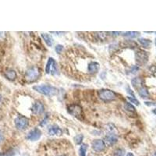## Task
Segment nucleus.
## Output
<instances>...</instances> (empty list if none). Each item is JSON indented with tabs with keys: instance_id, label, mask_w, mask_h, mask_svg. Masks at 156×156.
Instances as JSON below:
<instances>
[{
	"instance_id": "6ab92c4d",
	"label": "nucleus",
	"mask_w": 156,
	"mask_h": 156,
	"mask_svg": "<svg viewBox=\"0 0 156 156\" xmlns=\"http://www.w3.org/2000/svg\"><path fill=\"white\" fill-rule=\"evenodd\" d=\"M124 109H126V111L131 112H134L136 111L135 107L130 102H126L124 104Z\"/></svg>"
},
{
	"instance_id": "1a4fd4ad",
	"label": "nucleus",
	"mask_w": 156,
	"mask_h": 156,
	"mask_svg": "<svg viewBox=\"0 0 156 156\" xmlns=\"http://www.w3.org/2000/svg\"><path fill=\"white\" fill-rule=\"evenodd\" d=\"M32 112L34 115H41L45 111V107L41 102L36 101L32 105Z\"/></svg>"
},
{
	"instance_id": "cd10ccee",
	"label": "nucleus",
	"mask_w": 156,
	"mask_h": 156,
	"mask_svg": "<svg viewBox=\"0 0 156 156\" xmlns=\"http://www.w3.org/2000/svg\"><path fill=\"white\" fill-rule=\"evenodd\" d=\"M48 118H49V116H46V118L45 117V119H44V120H42V122L41 123V126H44V125H45V124H46L47 123V121H48Z\"/></svg>"
},
{
	"instance_id": "a211bd4d",
	"label": "nucleus",
	"mask_w": 156,
	"mask_h": 156,
	"mask_svg": "<svg viewBox=\"0 0 156 156\" xmlns=\"http://www.w3.org/2000/svg\"><path fill=\"white\" fill-rule=\"evenodd\" d=\"M88 149V145L86 144H83L80 147L79 149V155L80 156H86V152Z\"/></svg>"
},
{
	"instance_id": "2f4dec72",
	"label": "nucleus",
	"mask_w": 156,
	"mask_h": 156,
	"mask_svg": "<svg viewBox=\"0 0 156 156\" xmlns=\"http://www.w3.org/2000/svg\"><path fill=\"white\" fill-rule=\"evenodd\" d=\"M152 112H153V113L155 114V115H156V109H153V111H152Z\"/></svg>"
},
{
	"instance_id": "f8f14e48",
	"label": "nucleus",
	"mask_w": 156,
	"mask_h": 156,
	"mask_svg": "<svg viewBox=\"0 0 156 156\" xmlns=\"http://www.w3.org/2000/svg\"><path fill=\"white\" fill-rule=\"evenodd\" d=\"M5 76H6V77H7L9 81H14V80L17 78V73H16V71L14 70L9 69V70H7L6 71Z\"/></svg>"
},
{
	"instance_id": "7ed1b4c3",
	"label": "nucleus",
	"mask_w": 156,
	"mask_h": 156,
	"mask_svg": "<svg viewBox=\"0 0 156 156\" xmlns=\"http://www.w3.org/2000/svg\"><path fill=\"white\" fill-rule=\"evenodd\" d=\"M98 95L104 102H111L115 99V94L109 89H102L98 91Z\"/></svg>"
},
{
	"instance_id": "c9c22d12",
	"label": "nucleus",
	"mask_w": 156,
	"mask_h": 156,
	"mask_svg": "<svg viewBox=\"0 0 156 156\" xmlns=\"http://www.w3.org/2000/svg\"><path fill=\"white\" fill-rule=\"evenodd\" d=\"M155 45H156V38H155Z\"/></svg>"
},
{
	"instance_id": "c756f323",
	"label": "nucleus",
	"mask_w": 156,
	"mask_h": 156,
	"mask_svg": "<svg viewBox=\"0 0 156 156\" xmlns=\"http://www.w3.org/2000/svg\"><path fill=\"white\" fill-rule=\"evenodd\" d=\"M3 140H4V136H3V134H2V133L0 131V143L2 142Z\"/></svg>"
},
{
	"instance_id": "dca6fc26",
	"label": "nucleus",
	"mask_w": 156,
	"mask_h": 156,
	"mask_svg": "<svg viewBox=\"0 0 156 156\" xmlns=\"http://www.w3.org/2000/svg\"><path fill=\"white\" fill-rule=\"evenodd\" d=\"M54 62H55V60H54L53 58H49V60H48L47 64L45 66V73H47V74L50 73V72H51V67Z\"/></svg>"
},
{
	"instance_id": "4be33fe9",
	"label": "nucleus",
	"mask_w": 156,
	"mask_h": 156,
	"mask_svg": "<svg viewBox=\"0 0 156 156\" xmlns=\"http://www.w3.org/2000/svg\"><path fill=\"white\" fill-rule=\"evenodd\" d=\"M132 84L134 88H137L138 86H139L140 88H141V81L139 79V78H137H137H134V79L132 80Z\"/></svg>"
},
{
	"instance_id": "0eeeda50",
	"label": "nucleus",
	"mask_w": 156,
	"mask_h": 156,
	"mask_svg": "<svg viewBox=\"0 0 156 156\" xmlns=\"http://www.w3.org/2000/svg\"><path fill=\"white\" fill-rule=\"evenodd\" d=\"M41 137V131L38 128H34L28 132L26 136V139L30 141H36Z\"/></svg>"
},
{
	"instance_id": "f257e3e1",
	"label": "nucleus",
	"mask_w": 156,
	"mask_h": 156,
	"mask_svg": "<svg viewBox=\"0 0 156 156\" xmlns=\"http://www.w3.org/2000/svg\"><path fill=\"white\" fill-rule=\"evenodd\" d=\"M33 89L40 94L45 95V96H54L58 93L57 88L53 86L48 85V84L35 85L33 87Z\"/></svg>"
},
{
	"instance_id": "72a5a7b5",
	"label": "nucleus",
	"mask_w": 156,
	"mask_h": 156,
	"mask_svg": "<svg viewBox=\"0 0 156 156\" xmlns=\"http://www.w3.org/2000/svg\"><path fill=\"white\" fill-rule=\"evenodd\" d=\"M152 156H156V153H154V154L152 155Z\"/></svg>"
},
{
	"instance_id": "20e7f679",
	"label": "nucleus",
	"mask_w": 156,
	"mask_h": 156,
	"mask_svg": "<svg viewBox=\"0 0 156 156\" xmlns=\"http://www.w3.org/2000/svg\"><path fill=\"white\" fill-rule=\"evenodd\" d=\"M16 128L20 131H24L29 125V120L24 115H18L14 120Z\"/></svg>"
},
{
	"instance_id": "9b49d317",
	"label": "nucleus",
	"mask_w": 156,
	"mask_h": 156,
	"mask_svg": "<svg viewBox=\"0 0 156 156\" xmlns=\"http://www.w3.org/2000/svg\"><path fill=\"white\" fill-rule=\"evenodd\" d=\"M118 141V137L117 136L114 134H107L106 137H105V141L106 143L109 144V145H114Z\"/></svg>"
},
{
	"instance_id": "bb28decb",
	"label": "nucleus",
	"mask_w": 156,
	"mask_h": 156,
	"mask_svg": "<svg viewBox=\"0 0 156 156\" xmlns=\"http://www.w3.org/2000/svg\"><path fill=\"white\" fill-rule=\"evenodd\" d=\"M63 50V46L62 45H58L56 47V52L57 53H61Z\"/></svg>"
},
{
	"instance_id": "6e6552de",
	"label": "nucleus",
	"mask_w": 156,
	"mask_h": 156,
	"mask_svg": "<svg viewBox=\"0 0 156 156\" xmlns=\"http://www.w3.org/2000/svg\"><path fill=\"white\" fill-rule=\"evenodd\" d=\"M91 145H92V148L94 149V151L98 152H100L104 151L105 147H106L105 141L101 139L94 140V141L92 142Z\"/></svg>"
},
{
	"instance_id": "f03ea898",
	"label": "nucleus",
	"mask_w": 156,
	"mask_h": 156,
	"mask_svg": "<svg viewBox=\"0 0 156 156\" xmlns=\"http://www.w3.org/2000/svg\"><path fill=\"white\" fill-rule=\"evenodd\" d=\"M40 77V70L36 66H32L27 70L25 78L28 82H34Z\"/></svg>"
},
{
	"instance_id": "473e14b6",
	"label": "nucleus",
	"mask_w": 156,
	"mask_h": 156,
	"mask_svg": "<svg viewBox=\"0 0 156 156\" xmlns=\"http://www.w3.org/2000/svg\"><path fill=\"white\" fill-rule=\"evenodd\" d=\"M1 100H2V95L0 94V102H1Z\"/></svg>"
},
{
	"instance_id": "412c9836",
	"label": "nucleus",
	"mask_w": 156,
	"mask_h": 156,
	"mask_svg": "<svg viewBox=\"0 0 156 156\" xmlns=\"http://www.w3.org/2000/svg\"><path fill=\"white\" fill-rule=\"evenodd\" d=\"M83 140V134H78L75 137V143L77 144H81Z\"/></svg>"
},
{
	"instance_id": "5701e85b",
	"label": "nucleus",
	"mask_w": 156,
	"mask_h": 156,
	"mask_svg": "<svg viewBox=\"0 0 156 156\" xmlns=\"http://www.w3.org/2000/svg\"><path fill=\"white\" fill-rule=\"evenodd\" d=\"M125 155V152L122 148H118L115 150L114 152V156H124Z\"/></svg>"
},
{
	"instance_id": "393cba45",
	"label": "nucleus",
	"mask_w": 156,
	"mask_h": 156,
	"mask_svg": "<svg viewBox=\"0 0 156 156\" xmlns=\"http://www.w3.org/2000/svg\"><path fill=\"white\" fill-rule=\"evenodd\" d=\"M127 99H129V100L131 101V102H132V103H134V105H140V102H139V101L137 100V99H135L134 97H131V96H128L127 97Z\"/></svg>"
},
{
	"instance_id": "2eb2a0df",
	"label": "nucleus",
	"mask_w": 156,
	"mask_h": 156,
	"mask_svg": "<svg viewBox=\"0 0 156 156\" xmlns=\"http://www.w3.org/2000/svg\"><path fill=\"white\" fill-rule=\"evenodd\" d=\"M138 94H139V95L141 98H148L149 96L148 91L144 87H141V88L138 89Z\"/></svg>"
},
{
	"instance_id": "9d476101",
	"label": "nucleus",
	"mask_w": 156,
	"mask_h": 156,
	"mask_svg": "<svg viewBox=\"0 0 156 156\" xmlns=\"http://www.w3.org/2000/svg\"><path fill=\"white\" fill-rule=\"evenodd\" d=\"M99 68H100V65H99V62L92 61V62H89V64L88 66V73L90 74H94V73H98L99 70Z\"/></svg>"
},
{
	"instance_id": "39448f33",
	"label": "nucleus",
	"mask_w": 156,
	"mask_h": 156,
	"mask_svg": "<svg viewBox=\"0 0 156 156\" xmlns=\"http://www.w3.org/2000/svg\"><path fill=\"white\" fill-rule=\"evenodd\" d=\"M68 112L70 115H72L74 117H77V119H81V117L83 116V109L79 105L77 104H73L71 105L68 107Z\"/></svg>"
},
{
	"instance_id": "aec40b11",
	"label": "nucleus",
	"mask_w": 156,
	"mask_h": 156,
	"mask_svg": "<svg viewBox=\"0 0 156 156\" xmlns=\"http://www.w3.org/2000/svg\"><path fill=\"white\" fill-rule=\"evenodd\" d=\"M123 35L124 36H126V37H128V38H137L138 35L140 34L139 32H126V33H123Z\"/></svg>"
},
{
	"instance_id": "f3484780",
	"label": "nucleus",
	"mask_w": 156,
	"mask_h": 156,
	"mask_svg": "<svg viewBox=\"0 0 156 156\" xmlns=\"http://www.w3.org/2000/svg\"><path fill=\"white\" fill-rule=\"evenodd\" d=\"M138 41L141 43V45L144 46V48H149V46L151 45V44H152V41H150V40H148V39L140 38Z\"/></svg>"
},
{
	"instance_id": "c85d7f7f",
	"label": "nucleus",
	"mask_w": 156,
	"mask_h": 156,
	"mask_svg": "<svg viewBox=\"0 0 156 156\" xmlns=\"http://www.w3.org/2000/svg\"><path fill=\"white\" fill-rule=\"evenodd\" d=\"M144 104L148 106H151V105H156V103L154 102H144Z\"/></svg>"
},
{
	"instance_id": "7c9ffc66",
	"label": "nucleus",
	"mask_w": 156,
	"mask_h": 156,
	"mask_svg": "<svg viewBox=\"0 0 156 156\" xmlns=\"http://www.w3.org/2000/svg\"><path fill=\"white\" fill-rule=\"evenodd\" d=\"M126 156H134V154L131 153V152H128V153L126 154Z\"/></svg>"
},
{
	"instance_id": "a878e982",
	"label": "nucleus",
	"mask_w": 156,
	"mask_h": 156,
	"mask_svg": "<svg viewBox=\"0 0 156 156\" xmlns=\"http://www.w3.org/2000/svg\"><path fill=\"white\" fill-rule=\"evenodd\" d=\"M97 36H98V38H99L100 40H104V39L106 38V33L105 32H98L97 33Z\"/></svg>"
},
{
	"instance_id": "4468645a",
	"label": "nucleus",
	"mask_w": 156,
	"mask_h": 156,
	"mask_svg": "<svg viewBox=\"0 0 156 156\" xmlns=\"http://www.w3.org/2000/svg\"><path fill=\"white\" fill-rule=\"evenodd\" d=\"M42 38L44 39V41L47 44L48 46H52L53 45V38H52V36L49 34H41Z\"/></svg>"
},
{
	"instance_id": "ddd939ff",
	"label": "nucleus",
	"mask_w": 156,
	"mask_h": 156,
	"mask_svg": "<svg viewBox=\"0 0 156 156\" xmlns=\"http://www.w3.org/2000/svg\"><path fill=\"white\" fill-rule=\"evenodd\" d=\"M49 135H57L60 136L62 134V131L59 127V126H53L49 130Z\"/></svg>"
},
{
	"instance_id": "f704fd0d",
	"label": "nucleus",
	"mask_w": 156,
	"mask_h": 156,
	"mask_svg": "<svg viewBox=\"0 0 156 156\" xmlns=\"http://www.w3.org/2000/svg\"><path fill=\"white\" fill-rule=\"evenodd\" d=\"M23 156H29V155H28V154H24V155H23Z\"/></svg>"
},
{
	"instance_id": "b1692460",
	"label": "nucleus",
	"mask_w": 156,
	"mask_h": 156,
	"mask_svg": "<svg viewBox=\"0 0 156 156\" xmlns=\"http://www.w3.org/2000/svg\"><path fill=\"white\" fill-rule=\"evenodd\" d=\"M50 73H51L52 75H55V74H56V73H58L57 66H56V61L52 63V67H51V72H50Z\"/></svg>"
},
{
	"instance_id": "423d86ee",
	"label": "nucleus",
	"mask_w": 156,
	"mask_h": 156,
	"mask_svg": "<svg viewBox=\"0 0 156 156\" xmlns=\"http://www.w3.org/2000/svg\"><path fill=\"white\" fill-rule=\"evenodd\" d=\"M135 59L138 65H144L148 62V52L143 50H139L135 54Z\"/></svg>"
}]
</instances>
